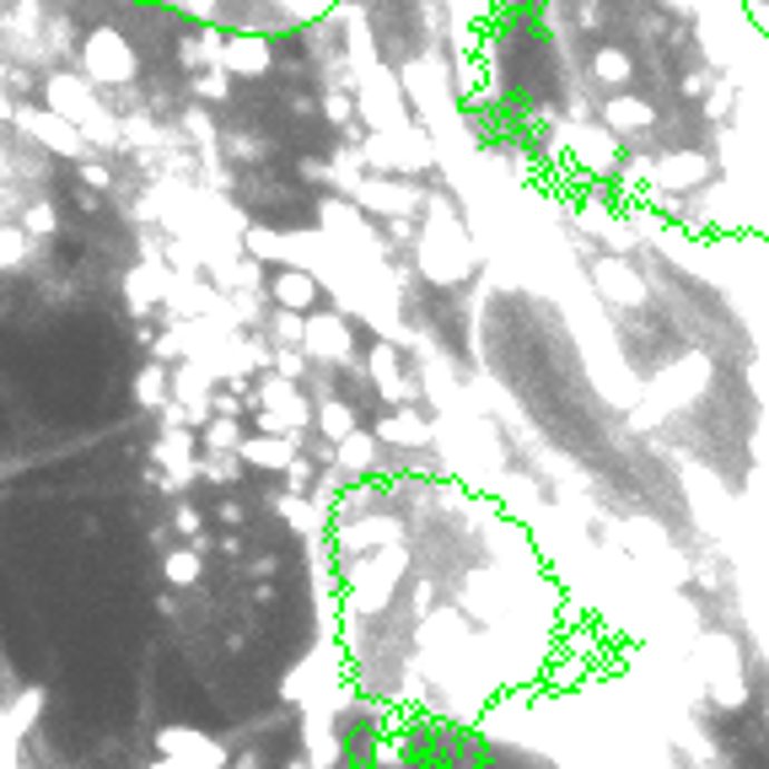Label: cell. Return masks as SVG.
<instances>
[{"instance_id": "obj_1", "label": "cell", "mask_w": 769, "mask_h": 769, "mask_svg": "<svg viewBox=\"0 0 769 769\" xmlns=\"http://www.w3.org/2000/svg\"><path fill=\"white\" fill-rule=\"evenodd\" d=\"M135 49H129V38L119 28H93L87 32V43H81V76L97 81V87H129L135 81Z\"/></svg>"}, {"instance_id": "obj_2", "label": "cell", "mask_w": 769, "mask_h": 769, "mask_svg": "<svg viewBox=\"0 0 769 769\" xmlns=\"http://www.w3.org/2000/svg\"><path fill=\"white\" fill-rule=\"evenodd\" d=\"M43 103L55 108V114H65L70 124H81V135H93V140H114V124L103 119V108H97V97L93 87H87V76H49L43 81Z\"/></svg>"}, {"instance_id": "obj_3", "label": "cell", "mask_w": 769, "mask_h": 769, "mask_svg": "<svg viewBox=\"0 0 769 769\" xmlns=\"http://www.w3.org/2000/svg\"><path fill=\"white\" fill-rule=\"evenodd\" d=\"M11 119L28 129L32 140L43 146V152L55 156H87V135H81V124H70L65 114H55V108H11Z\"/></svg>"}, {"instance_id": "obj_4", "label": "cell", "mask_w": 769, "mask_h": 769, "mask_svg": "<svg viewBox=\"0 0 769 769\" xmlns=\"http://www.w3.org/2000/svg\"><path fill=\"white\" fill-rule=\"evenodd\" d=\"M156 748H162L167 765H188V769L226 765V748H221L216 738H205V732H194V727H162V732H156Z\"/></svg>"}, {"instance_id": "obj_5", "label": "cell", "mask_w": 769, "mask_h": 769, "mask_svg": "<svg viewBox=\"0 0 769 769\" xmlns=\"http://www.w3.org/2000/svg\"><path fill=\"white\" fill-rule=\"evenodd\" d=\"M38 710H43V689H28L17 705L0 710V765H17V748L38 727Z\"/></svg>"}, {"instance_id": "obj_6", "label": "cell", "mask_w": 769, "mask_h": 769, "mask_svg": "<svg viewBox=\"0 0 769 769\" xmlns=\"http://www.w3.org/2000/svg\"><path fill=\"white\" fill-rule=\"evenodd\" d=\"M302 344H308L312 361H344L350 356V329H344V318L334 312H318L302 323Z\"/></svg>"}, {"instance_id": "obj_7", "label": "cell", "mask_w": 769, "mask_h": 769, "mask_svg": "<svg viewBox=\"0 0 769 769\" xmlns=\"http://www.w3.org/2000/svg\"><path fill=\"white\" fill-rule=\"evenodd\" d=\"M156 463L173 474V490L194 479V431L188 426H167V431L156 436Z\"/></svg>"}, {"instance_id": "obj_8", "label": "cell", "mask_w": 769, "mask_h": 769, "mask_svg": "<svg viewBox=\"0 0 769 769\" xmlns=\"http://www.w3.org/2000/svg\"><path fill=\"white\" fill-rule=\"evenodd\" d=\"M237 458L253 463V468H291L296 441H291V431H259L237 441Z\"/></svg>"}, {"instance_id": "obj_9", "label": "cell", "mask_w": 769, "mask_h": 769, "mask_svg": "<svg viewBox=\"0 0 769 769\" xmlns=\"http://www.w3.org/2000/svg\"><path fill=\"white\" fill-rule=\"evenodd\" d=\"M705 377H710L705 361H678V367H668L656 377V399L668 403V409H678V403H689L705 388Z\"/></svg>"}, {"instance_id": "obj_10", "label": "cell", "mask_w": 769, "mask_h": 769, "mask_svg": "<svg viewBox=\"0 0 769 769\" xmlns=\"http://www.w3.org/2000/svg\"><path fill=\"white\" fill-rule=\"evenodd\" d=\"M216 65L226 76H264L270 70V43L264 38H226Z\"/></svg>"}, {"instance_id": "obj_11", "label": "cell", "mask_w": 769, "mask_h": 769, "mask_svg": "<svg viewBox=\"0 0 769 769\" xmlns=\"http://www.w3.org/2000/svg\"><path fill=\"white\" fill-rule=\"evenodd\" d=\"M597 291H603L609 302H624V308H641V302H646V280L635 275L630 264H619V259L597 264Z\"/></svg>"}, {"instance_id": "obj_12", "label": "cell", "mask_w": 769, "mask_h": 769, "mask_svg": "<svg viewBox=\"0 0 769 769\" xmlns=\"http://www.w3.org/2000/svg\"><path fill=\"white\" fill-rule=\"evenodd\" d=\"M162 296H167V270H162V264H140V270H129V280H124V302H129V308L152 312Z\"/></svg>"}, {"instance_id": "obj_13", "label": "cell", "mask_w": 769, "mask_h": 769, "mask_svg": "<svg viewBox=\"0 0 769 769\" xmlns=\"http://www.w3.org/2000/svg\"><path fill=\"white\" fill-rule=\"evenodd\" d=\"M270 291H275V302L280 308H291V312H308L312 308V296H318V280L308 275V270H280L275 280H270Z\"/></svg>"}, {"instance_id": "obj_14", "label": "cell", "mask_w": 769, "mask_h": 769, "mask_svg": "<svg viewBox=\"0 0 769 769\" xmlns=\"http://www.w3.org/2000/svg\"><path fill=\"white\" fill-rule=\"evenodd\" d=\"M662 188H694L700 178H705V156H694V152H678V156H668L656 173H651Z\"/></svg>"}, {"instance_id": "obj_15", "label": "cell", "mask_w": 769, "mask_h": 769, "mask_svg": "<svg viewBox=\"0 0 769 769\" xmlns=\"http://www.w3.org/2000/svg\"><path fill=\"white\" fill-rule=\"evenodd\" d=\"M603 124L609 129H646L651 124V103H641V97H614V103H603Z\"/></svg>"}, {"instance_id": "obj_16", "label": "cell", "mask_w": 769, "mask_h": 769, "mask_svg": "<svg viewBox=\"0 0 769 769\" xmlns=\"http://www.w3.org/2000/svg\"><path fill=\"white\" fill-rule=\"evenodd\" d=\"M28 247H32V237H28V226L17 221H0V275H11V270H22L28 264Z\"/></svg>"}, {"instance_id": "obj_17", "label": "cell", "mask_w": 769, "mask_h": 769, "mask_svg": "<svg viewBox=\"0 0 769 769\" xmlns=\"http://www.w3.org/2000/svg\"><path fill=\"white\" fill-rule=\"evenodd\" d=\"M167 388H173V377H167V367H162V361H152V367L140 371V377H135V399L146 403V409H167Z\"/></svg>"}, {"instance_id": "obj_18", "label": "cell", "mask_w": 769, "mask_h": 769, "mask_svg": "<svg viewBox=\"0 0 769 769\" xmlns=\"http://www.w3.org/2000/svg\"><path fill=\"white\" fill-rule=\"evenodd\" d=\"M371 382H377L382 399H399L403 393V371H399V356H393V350H377V356H371Z\"/></svg>"}, {"instance_id": "obj_19", "label": "cell", "mask_w": 769, "mask_h": 769, "mask_svg": "<svg viewBox=\"0 0 769 769\" xmlns=\"http://www.w3.org/2000/svg\"><path fill=\"white\" fill-rule=\"evenodd\" d=\"M318 431L329 436V441H339V436H350L356 431V409H350V403H323V409H318Z\"/></svg>"}, {"instance_id": "obj_20", "label": "cell", "mask_w": 769, "mask_h": 769, "mask_svg": "<svg viewBox=\"0 0 769 769\" xmlns=\"http://www.w3.org/2000/svg\"><path fill=\"white\" fill-rule=\"evenodd\" d=\"M162 571H167V582H173V586H194V582H199V554H194V549H173L167 559H162Z\"/></svg>"}, {"instance_id": "obj_21", "label": "cell", "mask_w": 769, "mask_h": 769, "mask_svg": "<svg viewBox=\"0 0 769 769\" xmlns=\"http://www.w3.org/2000/svg\"><path fill=\"white\" fill-rule=\"evenodd\" d=\"M237 426H232V415H221V420H211V431H205V452H237Z\"/></svg>"}, {"instance_id": "obj_22", "label": "cell", "mask_w": 769, "mask_h": 769, "mask_svg": "<svg viewBox=\"0 0 769 769\" xmlns=\"http://www.w3.org/2000/svg\"><path fill=\"white\" fill-rule=\"evenodd\" d=\"M339 458L344 463H356V468H367L371 458H377V441L361 431H350V436H339Z\"/></svg>"}, {"instance_id": "obj_23", "label": "cell", "mask_w": 769, "mask_h": 769, "mask_svg": "<svg viewBox=\"0 0 769 769\" xmlns=\"http://www.w3.org/2000/svg\"><path fill=\"white\" fill-rule=\"evenodd\" d=\"M592 70H597V81H609V87H624V81H630V60H624L619 49H603Z\"/></svg>"}, {"instance_id": "obj_24", "label": "cell", "mask_w": 769, "mask_h": 769, "mask_svg": "<svg viewBox=\"0 0 769 769\" xmlns=\"http://www.w3.org/2000/svg\"><path fill=\"white\" fill-rule=\"evenodd\" d=\"M22 226H28V237H55V226H60V216H55V205H28V216H22Z\"/></svg>"}, {"instance_id": "obj_25", "label": "cell", "mask_w": 769, "mask_h": 769, "mask_svg": "<svg viewBox=\"0 0 769 769\" xmlns=\"http://www.w3.org/2000/svg\"><path fill=\"white\" fill-rule=\"evenodd\" d=\"M382 436H388V441H426V426H420L415 415H388V420H382Z\"/></svg>"}, {"instance_id": "obj_26", "label": "cell", "mask_w": 769, "mask_h": 769, "mask_svg": "<svg viewBox=\"0 0 769 769\" xmlns=\"http://www.w3.org/2000/svg\"><path fill=\"white\" fill-rule=\"evenodd\" d=\"M199 97H226L232 93V81H226V70H211V76H199V87H194Z\"/></svg>"}, {"instance_id": "obj_27", "label": "cell", "mask_w": 769, "mask_h": 769, "mask_svg": "<svg viewBox=\"0 0 769 769\" xmlns=\"http://www.w3.org/2000/svg\"><path fill=\"white\" fill-rule=\"evenodd\" d=\"M188 135H194V140H199V146H216V129H211V119H205V114H199V108H194V114H188Z\"/></svg>"}, {"instance_id": "obj_28", "label": "cell", "mask_w": 769, "mask_h": 769, "mask_svg": "<svg viewBox=\"0 0 769 769\" xmlns=\"http://www.w3.org/2000/svg\"><path fill=\"white\" fill-rule=\"evenodd\" d=\"M81 184H87V188H108V184H114V173H108L103 162H81Z\"/></svg>"}, {"instance_id": "obj_29", "label": "cell", "mask_w": 769, "mask_h": 769, "mask_svg": "<svg viewBox=\"0 0 769 769\" xmlns=\"http://www.w3.org/2000/svg\"><path fill=\"white\" fill-rule=\"evenodd\" d=\"M275 334H280V339H291V344H302V323H296V312H291V308H280Z\"/></svg>"}, {"instance_id": "obj_30", "label": "cell", "mask_w": 769, "mask_h": 769, "mask_svg": "<svg viewBox=\"0 0 769 769\" xmlns=\"http://www.w3.org/2000/svg\"><path fill=\"white\" fill-rule=\"evenodd\" d=\"M323 114H329L334 124H344V119H350V97H329V108H323Z\"/></svg>"}, {"instance_id": "obj_31", "label": "cell", "mask_w": 769, "mask_h": 769, "mask_svg": "<svg viewBox=\"0 0 769 769\" xmlns=\"http://www.w3.org/2000/svg\"><path fill=\"white\" fill-rule=\"evenodd\" d=\"M178 527H184V533H199V512H194V506H178Z\"/></svg>"}, {"instance_id": "obj_32", "label": "cell", "mask_w": 769, "mask_h": 769, "mask_svg": "<svg viewBox=\"0 0 769 769\" xmlns=\"http://www.w3.org/2000/svg\"><path fill=\"white\" fill-rule=\"evenodd\" d=\"M11 108H17V103H11V97L0 93V119H11Z\"/></svg>"}, {"instance_id": "obj_33", "label": "cell", "mask_w": 769, "mask_h": 769, "mask_svg": "<svg viewBox=\"0 0 769 769\" xmlns=\"http://www.w3.org/2000/svg\"><path fill=\"white\" fill-rule=\"evenodd\" d=\"M765 721H769V705H765Z\"/></svg>"}]
</instances>
